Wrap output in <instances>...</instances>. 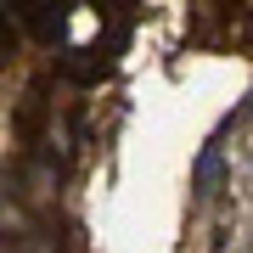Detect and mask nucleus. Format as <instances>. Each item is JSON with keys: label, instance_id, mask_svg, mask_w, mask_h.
I'll return each instance as SVG.
<instances>
[{"label": "nucleus", "instance_id": "nucleus-1", "mask_svg": "<svg viewBox=\"0 0 253 253\" xmlns=\"http://www.w3.org/2000/svg\"><path fill=\"white\" fill-rule=\"evenodd\" d=\"M219 180H225V163H219V146H203V158H197V174H191V191L197 197H214Z\"/></svg>", "mask_w": 253, "mask_h": 253}, {"label": "nucleus", "instance_id": "nucleus-2", "mask_svg": "<svg viewBox=\"0 0 253 253\" xmlns=\"http://www.w3.org/2000/svg\"><path fill=\"white\" fill-rule=\"evenodd\" d=\"M73 79H96L101 68H107V56H96V51H68V62H62Z\"/></svg>", "mask_w": 253, "mask_h": 253}]
</instances>
